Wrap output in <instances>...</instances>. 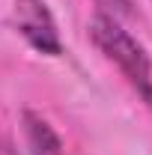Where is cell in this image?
Wrapping results in <instances>:
<instances>
[{
	"mask_svg": "<svg viewBox=\"0 0 152 155\" xmlns=\"http://www.w3.org/2000/svg\"><path fill=\"white\" fill-rule=\"evenodd\" d=\"M12 12H15V27H18V33L27 39L36 51L48 54V57H57L60 51H63L54 15L48 12V6H45L42 0H15Z\"/></svg>",
	"mask_w": 152,
	"mask_h": 155,
	"instance_id": "2",
	"label": "cell"
},
{
	"mask_svg": "<svg viewBox=\"0 0 152 155\" xmlns=\"http://www.w3.org/2000/svg\"><path fill=\"white\" fill-rule=\"evenodd\" d=\"M90 36H93L95 48L122 72L128 87L152 107V63L146 51L140 48V42L116 18H107V15H95L90 21Z\"/></svg>",
	"mask_w": 152,
	"mask_h": 155,
	"instance_id": "1",
	"label": "cell"
},
{
	"mask_svg": "<svg viewBox=\"0 0 152 155\" xmlns=\"http://www.w3.org/2000/svg\"><path fill=\"white\" fill-rule=\"evenodd\" d=\"M24 122V137H27V146L30 155H66L63 152V140L60 134L51 128V122L36 110H24L21 114Z\"/></svg>",
	"mask_w": 152,
	"mask_h": 155,
	"instance_id": "3",
	"label": "cell"
},
{
	"mask_svg": "<svg viewBox=\"0 0 152 155\" xmlns=\"http://www.w3.org/2000/svg\"><path fill=\"white\" fill-rule=\"evenodd\" d=\"M98 6V15H107V18H125L131 15V0H95Z\"/></svg>",
	"mask_w": 152,
	"mask_h": 155,
	"instance_id": "4",
	"label": "cell"
}]
</instances>
